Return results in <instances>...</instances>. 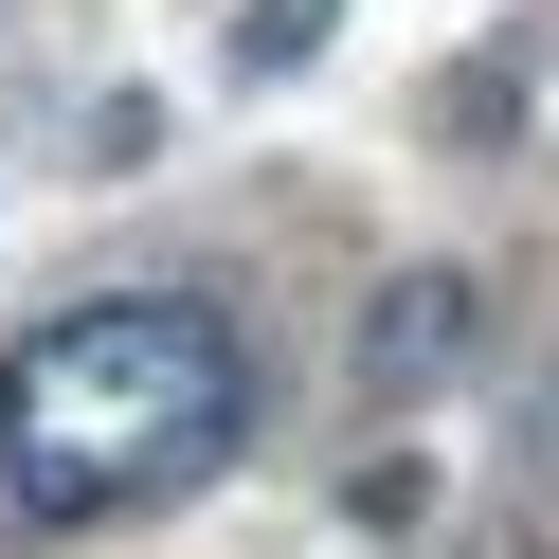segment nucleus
<instances>
[{
	"mask_svg": "<svg viewBox=\"0 0 559 559\" xmlns=\"http://www.w3.org/2000/svg\"><path fill=\"white\" fill-rule=\"evenodd\" d=\"M235 451H253V325L217 289H91L0 343V506L37 542L181 506Z\"/></svg>",
	"mask_w": 559,
	"mask_h": 559,
	"instance_id": "1",
	"label": "nucleus"
},
{
	"mask_svg": "<svg viewBox=\"0 0 559 559\" xmlns=\"http://www.w3.org/2000/svg\"><path fill=\"white\" fill-rule=\"evenodd\" d=\"M469 361H487V271H379V307H361V343H343V379H361L379 415H433Z\"/></svg>",
	"mask_w": 559,
	"mask_h": 559,
	"instance_id": "2",
	"label": "nucleus"
},
{
	"mask_svg": "<svg viewBox=\"0 0 559 559\" xmlns=\"http://www.w3.org/2000/svg\"><path fill=\"white\" fill-rule=\"evenodd\" d=\"M325 19H343V0H253V19H235V73H289V55H325Z\"/></svg>",
	"mask_w": 559,
	"mask_h": 559,
	"instance_id": "3",
	"label": "nucleus"
},
{
	"mask_svg": "<svg viewBox=\"0 0 559 559\" xmlns=\"http://www.w3.org/2000/svg\"><path fill=\"white\" fill-rule=\"evenodd\" d=\"M523 469L559 487V343H542V379H523Z\"/></svg>",
	"mask_w": 559,
	"mask_h": 559,
	"instance_id": "4",
	"label": "nucleus"
}]
</instances>
